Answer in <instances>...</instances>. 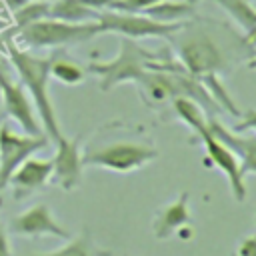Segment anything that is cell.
Masks as SVG:
<instances>
[{"mask_svg": "<svg viewBox=\"0 0 256 256\" xmlns=\"http://www.w3.org/2000/svg\"><path fill=\"white\" fill-rule=\"evenodd\" d=\"M6 48H8L10 62H12L14 70L18 72L20 84L28 92V96L34 104V110H36V116L40 120L44 134L56 142L62 136V130H60V122H58V116H56V110H54V104L50 98V88H48L50 64H52L54 54L52 56H36L32 52L16 46L14 42H8Z\"/></svg>", "mask_w": 256, "mask_h": 256, "instance_id": "1", "label": "cell"}, {"mask_svg": "<svg viewBox=\"0 0 256 256\" xmlns=\"http://www.w3.org/2000/svg\"><path fill=\"white\" fill-rule=\"evenodd\" d=\"M160 56H162V52L148 50L138 40L120 36L116 56L110 58V60L92 58L86 66V72L98 76L102 92H110L118 84L138 82L144 76V72L148 70V62L158 60Z\"/></svg>", "mask_w": 256, "mask_h": 256, "instance_id": "2", "label": "cell"}, {"mask_svg": "<svg viewBox=\"0 0 256 256\" xmlns=\"http://www.w3.org/2000/svg\"><path fill=\"white\" fill-rule=\"evenodd\" d=\"M170 40L176 50L174 58L198 80L210 74H220L228 68L222 48L202 28H192V24L186 22Z\"/></svg>", "mask_w": 256, "mask_h": 256, "instance_id": "3", "label": "cell"}, {"mask_svg": "<svg viewBox=\"0 0 256 256\" xmlns=\"http://www.w3.org/2000/svg\"><path fill=\"white\" fill-rule=\"evenodd\" d=\"M100 34L98 22H62L56 18H42L16 32L18 40L28 48H62L82 44Z\"/></svg>", "mask_w": 256, "mask_h": 256, "instance_id": "4", "label": "cell"}, {"mask_svg": "<svg viewBox=\"0 0 256 256\" xmlns=\"http://www.w3.org/2000/svg\"><path fill=\"white\" fill-rule=\"evenodd\" d=\"M160 152L154 146L140 142H112L88 152H82L84 166H96L102 170L126 174L154 162Z\"/></svg>", "mask_w": 256, "mask_h": 256, "instance_id": "5", "label": "cell"}, {"mask_svg": "<svg viewBox=\"0 0 256 256\" xmlns=\"http://www.w3.org/2000/svg\"><path fill=\"white\" fill-rule=\"evenodd\" d=\"M98 26L100 34L112 32L118 36H126L132 40H142V38H162L170 40L186 22L178 24H164L158 20H152L150 16L142 12H120V10H104L98 12Z\"/></svg>", "mask_w": 256, "mask_h": 256, "instance_id": "6", "label": "cell"}, {"mask_svg": "<svg viewBox=\"0 0 256 256\" xmlns=\"http://www.w3.org/2000/svg\"><path fill=\"white\" fill-rule=\"evenodd\" d=\"M46 134H18L8 124H0V192L8 188L14 170L34 152L46 148Z\"/></svg>", "mask_w": 256, "mask_h": 256, "instance_id": "7", "label": "cell"}, {"mask_svg": "<svg viewBox=\"0 0 256 256\" xmlns=\"http://www.w3.org/2000/svg\"><path fill=\"white\" fill-rule=\"evenodd\" d=\"M190 142L204 146V150H206V162L210 166H214L216 170H220L226 176L228 186H230V192H232V198L236 202H244L246 200V184H244V174L240 170V162L234 156V152L224 142H220L218 138H214L210 134V130L204 132L202 136L190 140Z\"/></svg>", "mask_w": 256, "mask_h": 256, "instance_id": "8", "label": "cell"}, {"mask_svg": "<svg viewBox=\"0 0 256 256\" xmlns=\"http://www.w3.org/2000/svg\"><path fill=\"white\" fill-rule=\"evenodd\" d=\"M0 98L6 116L12 118L26 134H44L28 92L22 88V84H16L8 78L4 66H0Z\"/></svg>", "mask_w": 256, "mask_h": 256, "instance_id": "9", "label": "cell"}, {"mask_svg": "<svg viewBox=\"0 0 256 256\" xmlns=\"http://www.w3.org/2000/svg\"><path fill=\"white\" fill-rule=\"evenodd\" d=\"M82 140L84 134H76L74 138H66L62 134L56 140V154L52 158V182L66 192L76 190L82 180Z\"/></svg>", "mask_w": 256, "mask_h": 256, "instance_id": "10", "label": "cell"}, {"mask_svg": "<svg viewBox=\"0 0 256 256\" xmlns=\"http://www.w3.org/2000/svg\"><path fill=\"white\" fill-rule=\"evenodd\" d=\"M10 230L18 236H28V238H38V236H56L62 240L72 238V234L64 226L58 224L50 206L44 202L34 204L28 210L20 212L10 222Z\"/></svg>", "mask_w": 256, "mask_h": 256, "instance_id": "11", "label": "cell"}, {"mask_svg": "<svg viewBox=\"0 0 256 256\" xmlns=\"http://www.w3.org/2000/svg\"><path fill=\"white\" fill-rule=\"evenodd\" d=\"M48 180H52V158L40 160V158H26L12 174L8 186L14 190V198H26L28 194L36 192L38 188L46 186Z\"/></svg>", "mask_w": 256, "mask_h": 256, "instance_id": "12", "label": "cell"}, {"mask_svg": "<svg viewBox=\"0 0 256 256\" xmlns=\"http://www.w3.org/2000/svg\"><path fill=\"white\" fill-rule=\"evenodd\" d=\"M208 130L214 138L224 142L234 152L244 176L256 174V136H242V132H234V130L226 128L216 118L208 120Z\"/></svg>", "mask_w": 256, "mask_h": 256, "instance_id": "13", "label": "cell"}, {"mask_svg": "<svg viewBox=\"0 0 256 256\" xmlns=\"http://www.w3.org/2000/svg\"><path fill=\"white\" fill-rule=\"evenodd\" d=\"M138 86V94L148 108H162L172 102L176 94V82L170 70H146L144 76L134 82Z\"/></svg>", "mask_w": 256, "mask_h": 256, "instance_id": "14", "label": "cell"}, {"mask_svg": "<svg viewBox=\"0 0 256 256\" xmlns=\"http://www.w3.org/2000/svg\"><path fill=\"white\" fill-rule=\"evenodd\" d=\"M188 198H190V194L184 190V192H180V196L176 200H172L170 204L162 206L156 212V216L152 220V234L156 240H166V238L174 236V232L182 224L190 222Z\"/></svg>", "mask_w": 256, "mask_h": 256, "instance_id": "15", "label": "cell"}, {"mask_svg": "<svg viewBox=\"0 0 256 256\" xmlns=\"http://www.w3.org/2000/svg\"><path fill=\"white\" fill-rule=\"evenodd\" d=\"M244 32L246 44H256V8L248 0H214Z\"/></svg>", "mask_w": 256, "mask_h": 256, "instance_id": "16", "label": "cell"}, {"mask_svg": "<svg viewBox=\"0 0 256 256\" xmlns=\"http://www.w3.org/2000/svg\"><path fill=\"white\" fill-rule=\"evenodd\" d=\"M170 104H172L174 114L178 116V120L184 126H188L196 138L202 136L204 132H208V120L210 118L206 116L204 108L198 102H194L192 98H186V96H178Z\"/></svg>", "mask_w": 256, "mask_h": 256, "instance_id": "17", "label": "cell"}, {"mask_svg": "<svg viewBox=\"0 0 256 256\" xmlns=\"http://www.w3.org/2000/svg\"><path fill=\"white\" fill-rule=\"evenodd\" d=\"M194 8L196 6L188 4L186 0H160L152 4L150 8L142 10V14L150 16L152 20L164 22V24H178V22H186L194 18Z\"/></svg>", "mask_w": 256, "mask_h": 256, "instance_id": "18", "label": "cell"}, {"mask_svg": "<svg viewBox=\"0 0 256 256\" xmlns=\"http://www.w3.org/2000/svg\"><path fill=\"white\" fill-rule=\"evenodd\" d=\"M48 18H56L62 22L82 24V22H96L98 12L82 4L80 0H52L48 8Z\"/></svg>", "mask_w": 256, "mask_h": 256, "instance_id": "19", "label": "cell"}, {"mask_svg": "<svg viewBox=\"0 0 256 256\" xmlns=\"http://www.w3.org/2000/svg\"><path fill=\"white\" fill-rule=\"evenodd\" d=\"M30 256H112L108 250H102L94 244L90 228H84L78 236L68 238V242L52 252L44 254H30Z\"/></svg>", "mask_w": 256, "mask_h": 256, "instance_id": "20", "label": "cell"}, {"mask_svg": "<svg viewBox=\"0 0 256 256\" xmlns=\"http://www.w3.org/2000/svg\"><path fill=\"white\" fill-rule=\"evenodd\" d=\"M86 74H88L86 68H82L78 62L64 58L60 54H54L52 64H50V78H56L58 82L68 84V86H76V84L84 82Z\"/></svg>", "mask_w": 256, "mask_h": 256, "instance_id": "21", "label": "cell"}, {"mask_svg": "<svg viewBox=\"0 0 256 256\" xmlns=\"http://www.w3.org/2000/svg\"><path fill=\"white\" fill-rule=\"evenodd\" d=\"M48 8H50V2H44V0H26L24 4H20L14 12V28L10 34H16L18 30H22L32 22L48 18Z\"/></svg>", "mask_w": 256, "mask_h": 256, "instance_id": "22", "label": "cell"}, {"mask_svg": "<svg viewBox=\"0 0 256 256\" xmlns=\"http://www.w3.org/2000/svg\"><path fill=\"white\" fill-rule=\"evenodd\" d=\"M160 0H116L112 10H120V12H142L146 8H150L152 4H156Z\"/></svg>", "mask_w": 256, "mask_h": 256, "instance_id": "23", "label": "cell"}, {"mask_svg": "<svg viewBox=\"0 0 256 256\" xmlns=\"http://www.w3.org/2000/svg\"><path fill=\"white\" fill-rule=\"evenodd\" d=\"M234 132H246V130H252L256 134V110L248 108L240 114V122L232 128Z\"/></svg>", "mask_w": 256, "mask_h": 256, "instance_id": "24", "label": "cell"}, {"mask_svg": "<svg viewBox=\"0 0 256 256\" xmlns=\"http://www.w3.org/2000/svg\"><path fill=\"white\" fill-rule=\"evenodd\" d=\"M236 256H256V236H246L240 244H238V252Z\"/></svg>", "mask_w": 256, "mask_h": 256, "instance_id": "25", "label": "cell"}, {"mask_svg": "<svg viewBox=\"0 0 256 256\" xmlns=\"http://www.w3.org/2000/svg\"><path fill=\"white\" fill-rule=\"evenodd\" d=\"M82 4H86L88 8L96 10V12H104V10H112L116 0H80Z\"/></svg>", "mask_w": 256, "mask_h": 256, "instance_id": "26", "label": "cell"}, {"mask_svg": "<svg viewBox=\"0 0 256 256\" xmlns=\"http://www.w3.org/2000/svg\"><path fill=\"white\" fill-rule=\"evenodd\" d=\"M194 234H196V228H194V226H190L188 222H186V224H182V226L174 232V236H176L178 240H184V242L192 240V238H194Z\"/></svg>", "mask_w": 256, "mask_h": 256, "instance_id": "27", "label": "cell"}, {"mask_svg": "<svg viewBox=\"0 0 256 256\" xmlns=\"http://www.w3.org/2000/svg\"><path fill=\"white\" fill-rule=\"evenodd\" d=\"M0 256H12L10 242H8V234H6V230H4L2 224H0Z\"/></svg>", "mask_w": 256, "mask_h": 256, "instance_id": "28", "label": "cell"}, {"mask_svg": "<svg viewBox=\"0 0 256 256\" xmlns=\"http://www.w3.org/2000/svg\"><path fill=\"white\" fill-rule=\"evenodd\" d=\"M250 70H256V50H254V54L250 56V60H248V64H246Z\"/></svg>", "mask_w": 256, "mask_h": 256, "instance_id": "29", "label": "cell"}, {"mask_svg": "<svg viewBox=\"0 0 256 256\" xmlns=\"http://www.w3.org/2000/svg\"><path fill=\"white\" fill-rule=\"evenodd\" d=\"M186 2H188V4H192V6H196V4H198V2H202V0H186Z\"/></svg>", "mask_w": 256, "mask_h": 256, "instance_id": "30", "label": "cell"}, {"mask_svg": "<svg viewBox=\"0 0 256 256\" xmlns=\"http://www.w3.org/2000/svg\"><path fill=\"white\" fill-rule=\"evenodd\" d=\"M252 4H254V8H256V2H252Z\"/></svg>", "mask_w": 256, "mask_h": 256, "instance_id": "31", "label": "cell"}, {"mask_svg": "<svg viewBox=\"0 0 256 256\" xmlns=\"http://www.w3.org/2000/svg\"><path fill=\"white\" fill-rule=\"evenodd\" d=\"M248 2H256V0H248Z\"/></svg>", "mask_w": 256, "mask_h": 256, "instance_id": "32", "label": "cell"}, {"mask_svg": "<svg viewBox=\"0 0 256 256\" xmlns=\"http://www.w3.org/2000/svg\"><path fill=\"white\" fill-rule=\"evenodd\" d=\"M0 106H2V98H0Z\"/></svg>", "mask_w": 256, "mask_h": 256, "instance_id": "33", "label": "cell"}, {"mask_svg": "<svg viewBox=\"0 0 256 256\" xmlns=\"http://www.w3.org/2000/svg\"><path fill=\"white\" fill-rule=\"evenodd\" d=\"M0 206H2V198H0Z\"/></svg>", "mask_w": 256, "mask_h": 256, "instance_id": "34", "label": "cell"}, {"mask_svg": "<svg viewBox=\"0 0 256 256\" xmlns=\"http://www.w3.org/2000/svg\"><path fill=\"white\" fill-rule=\"evenodd\" d=\"M232 256H236V252H234V254H232Z\"/></svg>", "mask_w": 256, "mask_h": 256, "instance_id": "35", "label": "cell"}, {"mask_svg": "<svg viewBox=\"0 0 256 256\" xmlns=\"http://www.w3.org/2000/svg\"><path fill=\"white\" fill-rule=\"evenodd\" d=\"M44 2H50V0H44Z\"/></svg>", "mask_w": 256, "mask_h": 256, "instance_id": "36", "label": "cell"}]
</instances>
